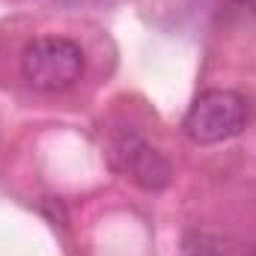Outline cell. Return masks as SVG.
<instances>
[{
	"label": "cell",
	"mask_w": 256,
	"mask_h": 256,
	"mask_svg": "<svg viewBox=\"0 0 256 256\" xmlns=\"http://www.w3.org/2000/svg\"><path fill=\"white\" fill-rule=\"evenodd\" d=\"M84 51L66 36H39L21 51V74L39 92H63L84 74Z\"/></svg>",
	"instance_id": "1"
},
{
	"label": "cell",
	"mask_w": 256,
	"mask_h": 256,
	"mask_svg": "<svg viewBox=\"0 0 256 256\" xmlns=\"http://www.w3.org/2000/svg\"><path fill=\"white\" fill-rule=\"evenodd\" d=\"M238 3H242L248 12H254V15H256V0H238Z\"/></svg>",
	"instance_id": "4"
},
{
	"label": "cell",
	"mask_w": 256,
	"mask_h": 256,
	"mask_svg": "<svg viewBox=\"0 0 256 256\" xmlns=\"http://www.w3.org/2000/svg\"><path fill=\"white\" fill-rule=\"evenodd\" d=\"M248 126V102L232 90H206L185 116V134L196 146H218L238 137Z\"/></svg>",
	"instance_id": "2"
},
{
	"label": "cell",
	"mask_w": 256,
	"mask_h": 256,
	"mask_svg": "<svg viewBox=\"0 0 256 256\" xmlns=\"http://www.w3.org/2000/svg\"><path fill=\"white\" fill-rule=\"evenodd\" d=\"M110 155H114V167L143 191H164L170 185V176H173L170 161L152 143H146L137 131H122L114 140Z\"/></svg>",
	"instance_id": "3"
}]
</instances>
